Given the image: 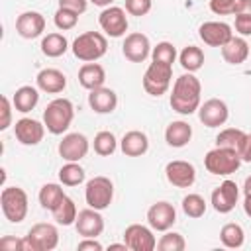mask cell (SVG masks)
Here are the masks:
<instances>
[{
	"mask_svg": "<svg viewBox=\"0 0 251 251\" xmlns=\"http://www.w3.org/2000/svg\"><path fill=\"white\" fill-rule=\"evenodd\" d=\"M237 198H239V188H237V184L233 180L227 178L220 186L214 188V192H212V206L220 214H229L235 208Z\"/></svg>",
	"mask_w": 251,
	"mask_h": 251,
	"instance_id": "cell-15",
	"label": "cell"
},
{
	"mask_svg": "<svg viewBox=\"0 0 251 251\" xmlns=\"http://www.w3.org/2000/svg\"><path fill=\"white\" fill-rule=\"evenodd\" d=\"M108 51V41L100 31H84L73 41V53L84 63H94Z\"/></svg>",
	"mask_w": 251,
	"mask_h": 251,
	"instance_id": "cell-3",
	"label": "cell"
},
{
	"mask_svg": "<svg viewBox=\"0 0 251 251\" xmlns=\"http://www.w3.org/2000/svg\"><path fill=\"white\" fill-rule=\"evenodd\" d=\"M76 249L78 251H102V243L96 241V237H82V241H78Z\"/></svg>",
	"mask_w": 251,
	"mask_h": 251,
	"instance_id": "cell-46",
	"label": "cell"
},
{
	"mask_svg": "<svg viewBox=\"0 0 251 251\" xmlns=\"http://www.w3.org/2000/svg\"><path fill=\"white\" fill-rule=\"evenodd\" d=\"M167 180L176 188H190L196 180V169L188 161H171L165 167Z\"/></svg>",
	"mask_w": 251,
	"mask_h": 251,
	"instance_id": "cell-14",
	"label": "cell"
},
{
	"mask_svg": "<svg viewBox=\"0 0 251 251\" xmlns=\"http://www.w3.org/2000/svg\"><path fill=\"white\" fill-rule=\"evenodd\" d=\"M14 133L22 145H37L45 135V124H41L33 118H22L16 122Z\"/></svg>",
	"mask_w": 251,
	"mask_h": 251,
	"instance_id": "cell-18",
	"label": "cell"
},
{
	"mask_svg": "<svg viewBox=\"0 0 251 251\" xmlns=\"http://www.w3.org/2000/svg\"><path fill=\"white\" fill-rule=\"evenodd\" d=\"M235 31L245 35H251V14H235Z\"/></svg>",
	"mask_w": 251,
	"mask_h": 251,
	"instance_id": "cell-42",
	"label": "cell"
},
{
	"mask_svg": "<svg viewBox=\"0 0 251 251\" xmlns=\"http://www.w3.org/2000/svg\"><path fill=\"white\" fill-rule=\"evenodd\" d=\"M0 206L2 214L8 222L20 224L27 216V194L20 186H4L0 192Z\"/></svg>",
	"mask_w": 251,
	"mask_h": 251,
	"instance_id": "cell-4",
	"label": "cell"
},
{
	"mask_svg": "<svg viewBox=\"0 0 251 251\" xmlns=\"http://www.w3.org/2000/svg\"><path fill=\"white\" fill-rule=\"evenodd\" d=\"M51 214H53V220H55L57 224H61V226H71V224H75V222H76V216H78L76 204H75V200L69 198V196H65L63 202H61Z\"/></svg>",
	"mask_w": 251,
	"mask_h": 251,
	"instance_id": "cell-34",
	"label": "cell"
},
{
	"mask_svg": "<svg viewBox=\"0 0 251 251\" xmlns=\"http://www.w3.org/2000/svg\"><path fill=\"white\" fill-rule=\"evenodd\" d=\"M124 241H126L127 249H131V251H153L157 247V239H155L153 231L141 224L127 226L124 231Z\"/></svg>",
	"mask_w": 251,
	"mask_h": 251,
	"instance_id": "cell-10",
	"label": "cell"
},
{
	"mask_svg": "<svg viewBox=\"0 0 251 251\" xmlns=\"http://www.w3.org/2000/svg\"><path fill=\"white\" fill-rule=\"evenodd\" d=\"M178 63H180V67H182L184 71L196 73V71H200L202 65H204V51H202L200 47H196V45H186V47L180 51V55H178Z\"/></svg>",
	"mask_w": 251,
	"mask_h": 251,
	"instance_id": "cell-29",
	"label": "cell"
},
{
	"mask_svg": "<svg viewBox=\"0 0 251 251\" xmlns=\"http://www.w3.org/2000/svg\"><path fill=\"white\" fill-rule=\"evenodd\" d=\"M12 104L8 96H2V122H0V129H8L10 122H12Z\"/></svg>",
	"mask_w": 251,
	"mask_h": 251,
	"instance_id": "cell-44",
	"label": "cell"
},
{
	"mask_svg": "<svg viewBox=\"0 0 251 251\" xmlns=\"http://www.w3.org/2000/svg\"><path fill=\"white\" fill-rule=\"evenodd\" d=\"M151 59L155 63H163V65H173L176 59V49L173 43L169 41H161L151 49Z\"/></svg>",
	"mask_w": 251,
	"mask_h": 251,
	"instance_id": "cell-36",
	"label": "cell"
},
{
	"mask_svg": "<svg viewBox=\"0 0 251 251\" xmlns=\"http://www.w3.org/2000/svg\"><path fill=\"white\" fill-rule=\"evenodd\" d=\"M88 106L96 114H112L118 106V94L112 88H106V86L94 88L88 94Z\"/></svg>",
	"mask_w": 251,
	"mask_h": 251,
	"instance_id": "cell-21",
	"label": "cell"
},
{
	"mask_svg": "<svg viewBox=\"0 0 251 251\" xmlns=\"http://www.w3.org/2000/svg\"><path fill=\"white\" fill-rule=\"evenodd\" d=\"M198 118L206 127H218L224 126L229 118L227 104L220 98H210L198 108Z\"/></svg>",
	"mask_w": 251,
	"mask_h": 251,
	"instance_id": "cell-12",
	"label": "cell"
},
{
	"mask_svg": "<svg viewBox=\"0 0 251 251\" xmlns=\"http://www.w3.org/2000/svg\"><path fill=\"white\" fill-rule=\"evenodd\" d=\"M16 31L24 39H35L45 31V18L39 12H24L16 20Z\"/></svg>",
	"mask_w": 251,
	"mask_h": 251,
	"instance_id": "cell-20",
	"label": "cell"
},
{
	"mask_svg": "<svg viewBox=\"0 0 251 251\" xmlns=\"http://www.w3.org/2000/svg\"><path fill=\"white\" fill-rule=\"evenodd\" d=\"M173 78V65H163V63H151L143 75V88L151 96H161L169 90Z\"/></svg>",
	"mask_w": 251,
	"mask_h": 251,
	"instance_id": "cell-8",
	"label": "cell"
},
{
	"mask_svg": "<svg viewBox=\"0 0 251 251\" xmlns=\"http://www.w3.org/2000/svg\"><path fill=\"white\" fill-rule=\"evenodd\" d=\"M241 161L251 163V135H247V141H245V145H243V151H241Z\"/></svg>",
	"mask_w": 251,
	"mask_h": 251,
	"instance_id": "cell-48",
	"label": "cell"
},
{
	"mask_svg": "<svg viewBox=\"0 0 251 251\" xmlns=\"http://www.w3.org/2000/svg\"><path fill=\"white\" fill-rule=\"evenodd\" d=\"M222 57L229 65H241L249 57V43L243 37H231L226 45H222Z\"/></svg>",
	"mask_w": 251,
	"mask_h": 251,
	"instance_id": "cell-25",
	"label": "cell"
},
{
	"mask_svg": "<svg viewBox=\"0 0 251 251\" xmlns=\"http://www.w3.org/2000/svg\"><path fill=\"white\" fill-rule=\"evenodd\" d=\"M247 141V133L243 129H237V127H227V129H222L216 137V147H224V149H231L235 153L241 155L243 151V145Z\"/></svg>",
	"mask_w": 251,
	"mask_h": 251,
	"instance_id": "cell-27",
	"label": "cell"
},
{
	"mask_svg": "<svg viewBox=\"0 0 251 251\" xmlns=\"http://www.w3.org/2000/svg\"><path fill=\"white\" fill-rule=\"evenodd\" d=\"M120 147H122V153L127 155V157H141L149 149V139H147V135L143 131L131 129L122 137Z\"/></svg>",
	"mask_w": 251,
	"mask_h": 251,
	"instance_id": "cell-23",
	"label": "cell"
},
{
	"mask_svg": "<svg viewBox=\"0 0 251 251\" xmlns=\"http://www.w3.org/2000/svg\"><path fill=\"white\" fill-rule=\"evenodd\" d=\"M12 102H14V108L18 112L27 114V112H31L37 106V102H39V90L35 86H29V84L20 86L14 92V96H12Z\"/></svg>",
	"mask_w": 251,
	"mask_h": 251,
	"instance_id": "cell-28",
	"label": "cell"
},
{
	"mask_svg": "<svg viewBox=\"0 0 251 251\" xmlns=\"http://www.w3.org/2000/svg\"><path fill=\"white\" fill-rule=\"evenodd\" d=\"M116 147H118V141L112 131H98L94 135V151L100 157H110L116 151Z\"/></svg>",
	"mask_w": 251,
	"mask_h": 251,
	"instance_id": "cell-35",
	"label": "cell"
},
{
	"mask_svg": "<svg viewBox=\"0 0 251 251\" xmlns=\"http://www.w3.org/2000/svg\"><path fill=\"white\" fill-rule=\"evenodd\" d=\"M59 8H67L76 14H84L88 8V0H59Z\"/></svg>",
	"mask_w": 251,
	"mask_h": 251,
	"instance_id": "cell-45",
	"label": "cell"
},
{
	"mask_svg": "<svg viewBox=\"0 0 251 251\" xmlns=\"http://www.w3.org/2000/svg\"><path fill=\"white\" fill-rule=\"evenodd\" d=\"M122 53L127 61L131 63H143L149 55H151V43H149V37L145 33H129L126 35L124 39V45H122Z\"/></svg>",
	"mask_w": 251,
	"mask_h": 251,
	"instance_id": "cell-13",
	"label": "cell"
},
{
	"mask_svg": "<svg viewBox=\"0 0 251 251\" xmlns=\"http://www.w3.org/2000/svg\"><path fill=\"white\" fill-rule=\"evenodd\" d=\"M86 153H88V139L78 131L67 133L59 143V155L65 161H80L86 157Z\"/></svg>",
	"mask_w": 251,
	"mask_h": 251,
	"instance_id": "cell-19",
	"label": "cell"
},
{
	"mask_svg": "<svg viewBox=\"0 0 251 251\" xmlns=\"http://www.w3.org/2000/svg\"><path fill=\"white\" fill-rule=\"evenodd\" d=\"M182 212L188 218H202L206 212V200L200 194H188L182 198Z\"/></svg>",
	"mask_w": 251,
	"mask_h": 251,
	"instance_id": "cell-37",
	"label": "cell"
},
{
	"mask_svg": "<svg viewBox=\"0 0 251 251\" xmlns=\"http://www.w3.org/2000/svg\"><path fill=\"white\" fill-rule=\"evenodd\" d=\"M192 137V127L190 124L182 122V120H176V122H171L165 129V141L171 145V147H184Z\"/></svg>",
	"mask_w": 251,
	"mask_h": 251,
	"instance_id": "cell-26",
	"label": "cell"
},
{
	"mask_svg": "<svg viewBox=\"0 0 251 251\" xmlns=\"http://www.w3.org/2000/svg\"><path fill=\"white\" fill-rule=\"evenodd\" d=\"M0 247L8 249V251H25V239H18V237H12V235H4L0 239Z\"/></svg>",
	"mask_w": 251,
	"mask_h": 251,
	"instance_id": "cell-43",
	"label": "cell"
},
{
	"mask_svg": "<svg viewBox=\"0 0 251 251\" xmlns=\"http://www.w3.org/2000/svg\"><path fill=\"white\" fill-rule=\"evenodd\" d=\"M110 249H127V245H126V241L124 243H112Z\"/></svg>",
	"mask_w": 251,
	"mask_h": 251,
	"instance_id": "cell-52",
	"label": "cell"
},
{
	"mask_svg": "<svg viewBox=\"0 0 251 251\" xmlns=\"http://www.w3.org/2000/svg\"><path fill=\"white\" fill-rule=\"evenodd\" d=\"M73 118H75V108H73V102L69 98L51 100L43 112V124L47 127V131L53 135L65 133L69 129Z\"/></svg>",
	"mask_w": 251,
	"mask_h": 251,
	"instance_id": "cell-2",
	"label": "cell"
},
{
	"mask_svg": "<svg viewBox=\"0 0 251 251\" xmlns=\"http://www.w3.org/2000/svg\"><path fill=\"white\" fill-rule=\"evenodd\" d=\"M220 241L227 249H239L245 243V231L239 224H226L220 229Z\"/></svg>",
	"mask_w": 251,
	"mask_h": 251,
	"instance_id": "cell-32",
	"label": "cell"
},
{
	"mask_svg": "<svg viewBox=\"0 0 251 251\" xmlns=\"http://www.w3.org/2000/svg\"><path fill=\"white\" fill-rule=\"evenodd\" d=\"M198 35L206 45L222 47L233 37V31L226 22H204L198 27Z\"/></svg>",
	"mask_w": 251,
	"mask_h": 251,
	"instance_id": "cell-16",
	"label": "cell"
},
{
	"mask_svg": "<svg viewBox=\"0 0 251 251\" xmlns=\"http://www.w3.org/2000/svg\"><path fill=\"white\" fill-rule=\"evenodd\" d=\"M65 196H67V194L63 192V188H61L59 184L47 182V184H43L41 190H39V204H41V208L53 212V210L63 202Z\"/></svg>",
	"mask_w": 251,
	"mask_h": 251,
	"instance_id": "cell-30",
	"label": "cell"
},
{
	"mask_svg": "<svg viewBox=\"0 0 251 251\" xmlns=\"http://www.w3.org/2000/svg\"><path fill=\"white\" fill-rule=\"evenodd\" d=\"M84 178H86V173L78 165V161H67V165H63L59 171V180L65 186H76V184L84 182Z\"/></svg>",
	"mask_w": 251,
	"mask_h": 251,
	"instance_id": "cell-33",
	"label": "cell"
},
{
	"mask_svg": "<svg viewBox=\"0 0 251 251\" xmlns=\"http://www.w3.org/2000/svg\"><path fill=\"white\" fill-rule=\"evenodd\" d=\"M235 14H251V0H237L233 8V16Z\"/></svg>",
	"mask_w": 251,
	"mask_h": 251,
	"instance_id": "cell-47",
	"label": "cell"
},
{
	"mask_svg": "<svg viewBox=\"0 0 251 251\" xmlns=\"http://www.w3.org/2000/svg\"><path fill=\"white\" fill-rule=\"evenodd\" d=\"M151 0H126V12L131 16H145L151 10Z\"/></svg>",
	"mask_w": 251,
	"mask_h": 251,
	"instance_id": "cell-40",
	"label": "cell"
},
{
	"mask_svg": "<svg viewBox=\"0 0 251 251\" xmlns=\"http://www.w3.org/2000/svg\"><path fill=\"white\" fill-rule=\"evenodd\" d=\"M237 0H210V10L218 16H229L233 14Z\"/></svg>",
	"mask_w": 251,
	"mask_h": 251,
	"instance_id": "cell-41",
	"label": "cell"
},
{
	"mask_svg": "<svg viewBox=\"0 0 251 251\" xmlns=\"http://www.w3.org/2000/svg\"><path fill=\"white\" fill-rule=\"evenodd\" d=\"M98 24H100L102 31L110 37H122L127 31V16H126L124 8H120V6L104 8L98 16Z\"/></svg>",
	"mask_w": 251,
	"mask_h": 251,
	"instance_id": "cell-9",
	"label": "cell"
},
{
	"mask_svg": "<svg viewBox=\"0 0 251 251\" xmlns=\"http://www.w3.org/2000/svg\"><path fill=\"white\" fill-rule=\"evenodd\" d=\"M69 49V41L63 33H47L41 39V53L47 57H61Z\"/></svg>",
	"mask_w": 251,
	"mask_h": 251,
	"instance_id": "cell-31",
	"label": "cell"
},
{
	"mask_svg": "<svg viewBox=\"0 0 251 251\" xmlns=\"http://www.w3.org/2000/svg\"><path fill=\"white\" fill-rule=\"evenodd\" d=\"M86 204L94 210H106L114 198V184L108 176H94L86 182L84 188Z\"/></svg>",
	"mask_w": 251,
	"mask_h": 251,
	"instance_id": "cell-7",
	"label": "cell"
},
{
	"mask_svg": "<svg viewBox=\"0 0 251 251\" xmlns=\"http://www.w3.org/2000/svg\"><path fill=\"white\" fill-rule=\"evenodd\" d=\"M243 192H245V194H251V176L245 178V182H243Z\"/></svg>",
	"mask_w": 251,
	"mask_h": 251,
	"instance_id": "cell-51",
	"label": "cell"
},
{
	"mask_svg": "<svg viewBox=\"0 0 251 251\" xmlns=\"http://www.w3.org/2000/svg\"><path fill=\"white\" fill-rule=\"evenodd\" d=\"M90 2H92L94 6H100V8H108V6H110L114 0H90Z\"/></svg>",
	"mask_w": 251,
	"mask_h": 251,
	"instance_id": "cell-50",
	"label": "cell"
},
{
	"mask_svg": "<svg viewBox=\"0 0 251 251\" xmlns=\"http://www.w3.org/2000/svg\"><path fill=\"white\" fill-rule=\"evenodd\" d=\"M184 247H186V241L176 231H167L159 239V243H157V249L159 251H184Z\"/></svg>",
	"mask_w": 251,
	"mask_h": 251,
	"instance_id": "cell-38",
	"label": "cell"
},
{
	"mask_svg": "<svg viewBox=\"0 0 251 251\" xmlns=\"http://www.w3.org/2000/svg\"><path fill=\"white\" fill-rule=\"evenodd\" d=\"M175 222H176V210L171 202L161 200L147 210V224L155 231H169Z\"/></svg>",
	"mask_w": 251,
	"mask_h": 251,
	"instance_id": "cell-11",
	"label": "cell"
},
{
	"mask_svg": "<svg viewBox=\"0 0 251 251\" xmlns=\"http://www.w3.org/2000/svg\"><path fill=\"white\" fill-rule=\"evenodd\" d=\"M75 227H76V233L82 237H98L104 231V218L100 210H94L88 206L86 210L78 212Z\"/></svg>",
	"mask_w": 251,
	"mask_h": 251,
	"instance_id": "cell-17",
	"label": "cell"
},
{
	"mask_svg": "<svg viewBox=\"0 0 251 251\" xmlns=\"http://www.w3.org/2000/svg\"><path fill=\"white\" fill-rule=\"evenodd\" d=\"M243 210H245V214L251 218V194H245V200H243Z\"/></svg>",
	"mask_w": 251,
	"mask_h": 251,
	"instance_id": "cell-49",
	"label": "cell"
},
{
	"mask_svg": "<svg viewBox=\"0 0 251 251\" xmlns=\"http://www.w3.org/2000/svg\"><path fill=\"white\" fill-rule=\"evenodd\" d=\"M202 84L192 73H184L175 80L171 94V108L182 116H190L200 108Z\"/></svg>",
	"mask_w": 251,
	"mask_h": 251,
	"instance_id": "cell-1",
	"label": "cell"
},
{
	"mask_svg": "<svg viewBox=\"0 0 251 251\" xmlns=\"http://www.w3.org/2000/svg\"><path fill=\"white\" fill-rule=\"evenodd\" d=\"M37 88L47 94H59L67 86V76L59 69H43L37 73Z\"/></svg>",
	"mask_w": 251,
	"mask_h": 251,
	"instance_id": "cell-22",
	"label": "cell"
},
{
	"mask_svg": "<svg viewBox=\"0 0 251 251\" xmlns=\"http://www.w3.org/2000/svg\"><path fill=\"white\" fill-rule=\"evenodd\" d=\"M241 165V155L231 151V149H224V147H216L212 151L206 153L204 157V167L210 175H218V176H227L231 173H235Z\"/></svg>",
	"mask_w": 251,
	"mask_h": 251,
	"instance_id": "cell-5",
	"label": "cell"
},
{
	"mask_svg": "<svg viewBox=\"0 0 251 251\" xmlns=\"http://www.w3.org/2000/svg\"><path fill=\"white\" fill-rule=\"evenodd\" d=\"M25 251H53L59 245V231L53 224H35L27 231Z\"/></svg>",
	"mask_w": 251,
	"mask_h": 251,
	"instance_id": "cell-6",
	"label": "cell"
},
{
	"mask_svg": "<svg viewBox=\"0 0 251 251\" xmlns=\"http://www.w3.org/2000/svg\"><path fill=\"white\" fill-rule=\"evenodd\" d=\"M78 16H80V14H76V12H73V10L59 8V10L55 12V16H53V22H55V25H57L59 29L67 31V29H73V27L76 25Z\"/></svg>",
	"mask_w": 251,
	"mask_h": 251,
	"instance_id": "cell-39",
	"label": "cell"
},
{
	"mask_svg": "<svg viewBox=\"0 0 251 251\" xmlns=\"http://www.w3.org/2000/svg\"><path fill=\"white\" fill-rule=\"evenodd\" d=\"M78 82L86 90H94V88L104 86V82H106L104 67L98 65V63H84L78 71Z\"/></svg>",
	"mask_w": 251,
	"mask_h": 251,
	"instance_id": "cell-24",
	"label": "cell"
}]
</instances>
